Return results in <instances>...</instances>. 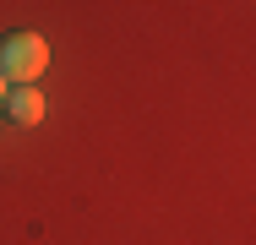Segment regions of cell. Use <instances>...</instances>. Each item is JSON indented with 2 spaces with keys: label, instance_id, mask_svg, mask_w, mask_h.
I'll list each match as a JSON object with an SVG mask.
<instances>
[{
  "label": "cell",
  "instance_id": "obj_1",
  "mask_svg": "<svg viewBox=\"0 0 256 245\" xmlns=\"http://www.w3.org/2000/svg\"><path fill=\"white\" fill-rule=\"evenodd\" d=\"M44 71H50L44 33H6V38H0V76H6L11 88H38Z\"/></svg>",
  "mask_w": 256,
  "mask_h": 245
},
{
  "label": "cell",
  "instance_id": "obj_2",
  "mask_svg": "<svg viewBox=\"0 0 256 245\" xmlns=\"http://www.w3.org/2000/svg\"><path fill=\"white\" fill-rule=\"evenodd\" d=\"M6 120L11 126H38L44 120V93L38 88H11L6 93Z\"/></svg>",
  "mask_w": 256,
  "mask_h": 245
},
{
  "label": "cell",
  "instance_id": "obj_3",
  "mask_svg": "<svg viewBox=\"0 0 256 245\" xmlns=\"http://www.w3.org/2000/svg\"><path fill=\"white\" fill-rule=\"evenodd\" d=\"M6 93H11V82H6V76H0V98H6Z\"/></svg>",
  "mask_w": 256,
  "mask_h": 245
}]
</instances>
